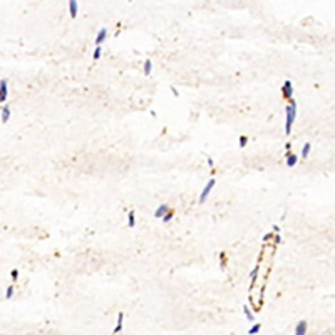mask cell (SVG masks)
Returning <instances> with one entry per match:
<instances>
[{
  "instance_id": "cell-1",
  "label": "cell",
  "mask_w": 335,
  "mask_h": 335,
  "mask_svg": "<svg viewBox=\"0 0 335 335\" xmlns=\"http://www.w3.org/2000/svg\"><path fill=\"white\" fill-rule=\"evenodd\" d=\"M290 104H287V107H285V112H287V121H285V134H290L292 132V126H293V121H295L297 117V101L295 99H290Z\"/></svg>"
},
{
  "instance_id": "cell-2",
  "label": "cell",
  "mask_w": 335,
  "mask_h": 335,
  "mask_svg": "<svg viewBox=\"0 0 335 335\" xmlns=\"http://www.w3.org/2000/svg\"><path fill=\"white\" fill-rule=\"evenodd\" d=\"M214 184H216V179H209L208 184L203 188V191H201V194H200V203L201 205H203L205 201H206V198L209 196V193H211V189L214 188Z\"/></svg>"
},
{
  "instance_id": "cell-3",
  "label": "cell",
  "mask_w": 335,
  "mask_h": 335,
  "mask_svg": "<svg viewBox=\"0 0 335 335\" xmlns=\"http://www.w3.org/2000/svg\"><path fill=\"white\" fill-rule=\"evenodd\" d=\"M7 96H9V84H7L5 79L0 81V102H5L7 101Z\"/></svg>"
},
{
  "instance_id": "cell-4",
  "label": "cell",
  "mask_w": 335,
  "mask_h": 335,
  "mask_svg": "<svg viewBox=\"0 0 335 335\" xmlns=\"http://www.w3.org/2000/svg\"><path fill=\"white\" fill-rule=\"evenodd\" d=\"M307 328H308V322L307 320H300L295 327V333L293 335H305L307 333Z\"/></svg>"
},
{
  "instance_id": "cell-5",
  "label": "cell",
  "mask_w": 335,
  "mask_h": 335,
  "mask_svg": "<svg viewBox=\"0 0 335 335\" xmlns=\"http://www.w3.org/2000/svg\"><path fill=\"white\" fill-rule=\"evenodd\" d=\"M106 37H107V29H101L97 37H96V47H101L102 42L106 40Z\"/></svg>"
},
{
  "instance_id": "cell-6",
  "label": "cell",
  "mask_w": 335,
  "mask_h": 335,
  "mask_svg": "<svg viewBox=\"0 0 335 335\" xmlns=\"http://www.w3.org/2000/svg\"><path fill=\"white\" fill-rule=\"evenodd\" d=\"M77 10H79V3H77L76 0H71V2H69V14H71L72 19L77 17Z\"/></svg>"
},
{
  "instance_id": "cell-7",
  "label": "cell",
  "mask_w": 335,
  "mask_h": 335,
  "mask_svg": "<svg viewBox=\"0 0 335 335\" xmlns=\"http://www.w3.org/2000/svg\"><path fill=\"white\" fill-rule=\"evenodd\" d=\"M292 94H293L292 82L290 81H285V84H283V96L287 97V99H292Z\"/></svg>"
},
{
  "instance_id": "cell-8",
  "label": "cell",
  "mask_w": 335,
  "mask_h": 335,
  "mask_svg": "<svg viewBox=\"0 0 335 335\" xmlns=\"http://www.w3.org/2000/svg\"><path fill=\"white\" fill-rule=\"evenodd\" d=\"M168 211H169V206H168V205H159L158 209L154 211V216H156V218H163Z\"/></svg>"
},
{
  "instance_id": "cell-9",
  "label": "cell",
  "mask_w": 335,
  "mask_h": 335,
  "mask_svg": "<svg viewBox=\"0 0 335 335\" xmlns=\"http://www.w3.org/2000/svg\"><path fill=\"white\" fill-rule=\"evenodd\" d=\"M297 163H298V156H297V154H290V152H288V154H287V166L288 168H293V166H297Z\"/></svg>"
},
{
  "instance_id": "cell-10",
  "label": "cell",
  "mask_w": 335,
  "mask_h": 335,
  "mask_svg": "<svg viewBox=\"0 0 335 335\" xmlns=\"http://www.w3.org/2000/svg\"><path fill=\"white\" fill-rule=\"evenodd\" d=\"M122 324H124V313L121 312L117 315V324H116V328H114V333H119L122 330Z\"/></svg>"
},
{
  "instance_id": "cell-11",
  "label": "cell",
  "mask_w": 335,
  "mask_h": 335,
  "mask_svg": "<svg viewBox=\"0 0 335 335\" xmlns=\"http://www.w3.org/2000/svg\"><path fill=\"white\" fill-rule=\"evenodd\" d=\"M127 225H129V228H134V226H136V214H134V209H131V211L127 213Z\"/></svg>"
},
{
  "instance_id": "cell-12",
  "label": "cell",
  "mask_w": 335,
  "mask_h": 335,
  "mask_svg": "<svg viewBox=\"0 0 335 335\" xmlns=\"http://www.w3.org/2000/svg\"><path fill=\"white\" fill-rule=\"evenodd\" d=\"M258 273H260V267H255L253 270H251V273H250V276H251V283H250V287H251V288L255 287V282H256V278H258Z\"/></svg>"
},
{
  "instance_id": "cell-13",
  "label": "cell",
  "mask_w": 335,
  "mask_h": 335,
  "mask_svg": "<svg viewBox=\"0 0 335 335\" xmlns=\"http://www.w3.org/2000/svg\"><path fill=\"white\" fill-rule=\"evenodd\" d=\"M151 71H152V60H144V67H143V72H144V76H149L151 74Z\"/></svg>"
},
{
  "instance_id": "cell-14",
  "label": "cell",
  "mask_w": 335,
  "mask_h": 335,
  "mask_svg": "<svg viewBox=\"0 0 335 335\" xmlns=\"http://www.w3.org/2000/svg\"><path fill=\"white\" fill-rule=\"evenodd\" d=\"M9 119H10V107L3 106V109H2V122H7Z\"/></svg>"
},
{
  "instance_id": "cell-15",
  "label": "cell",
  "mask_w": 335,
  "mask_h": 335,
  "mask_svg": "<svg viewBox=\"0 0 335 335\" xmlns=\"http://www.w3.org/2000/svg\"><path fill=\"white\" fill-rule=\"evenodd\" d=\"M243 312H245V317H246L250 322H253V320H255V315L251 313V310L248 308V305H243Z\"/></svg>"
},
{
  "instance_id": "cell-16",
  "label": "cell",
  "mask_w": 335,
  "mask_h": 335,
  "mask_svg": "<svg viewBox=\"0 0 335 335\" xmlns=\"http://www.w3.org/2000/svg\"><path fill=\"white\" fill-rule=\"evenodd\" d=\"M310 151H312V144H310V143H307V144L303 146V149H302V158H308Z\"/></svg>"
},
{
  "instance_id": "cell-17",
  "label": "cell",
  "mask_w": 335,
  "mask_h": 335,
  "mask_svg": "<svg viewBox=\"0 0 335 335\" xmlns=\"http://www.w3.org/2000/svg\"><path fill=\"white\" fill-rule=\"evenodd\" d=\"M260 330H262V325H260V324H255L250 330H248V333H250V335H256V333L260 332Z\"/></svg>"
},
{
  "instance_id": "cell-18",
  "label": "cell",
  "mask_w": 335,
  "mask_h": 335,
  "mask_svg": "<svg viewBox=\"0 0 335 335\" xmlns=\"http://www.w3.org/2000/svg\"><path fill=\"white\" fill-rule=\"evenodd\" d=\"M14 290H15V287H14V285L7 287V292H5V298H7V300H10L12 297H14Z\"/></svg>"
},
{
  "instance_id": "cell-19",
  "label": "cell",
  "mask_w": 335,
  "mask_h": 335,
  "mask_svg": "<svg viewBox=\"0 0 335 335\" xmlns=\"http://www.w3.org/2000/svg\"><path fill=\"white\" fill-rule=\"evenodd\" d=\"M101 54H102V47H96V49H94V52H92V59L97 60L99 57H101Z\"/></svg>"
},
{
  "instance_id": "cell-20",
  "label": "cell",
  "mask_w": 335,
  "mask_h": 335,
  "mask_svg": "<svg viewBox=\"0 0 335 335\" xmlns=\"http://www.w3.org/2000/svg\"><path fill=\"white\" fill-rule=\"evenodd\" d=\"M173 216H174V211H173V209H169V211H168V213L163 216V221H164V223L171 221V218H173Z\"/></svg>"
},
{
  "instance_id": "cell-21",
  "label": "cell",
  "mask_w": 335,
  "mask_h": 335,
  "mask_svg": "<svg viewBox=\"0 0 335 335\" xmlns=\"http://www.w3.org/2000/svg\"><path fill=\"white\" fill-rule=\"evenodd\" d=\"M248 143V138L246 136H240V148H245Z\"/></svg>"
},
{
  "instance_id": "cell-22",
  "label": "cell",
  "mask_w": 335,
  "mask_h": 335,
  "mask_svg": "<svg viewBox=\"0 0 335 335\" xmlns=\"http://www.w3.org/2000/svg\"><path fill=\"white\" fill-rule=\"evenodd\" d=\"M10 276H12L14 282H17V278H19V270H17V268H14V270L10 271Z\"/></svg>"
},
{
  "instance_id": "cell-23",
  "label": "cell",
  "mask_w": 335,
  "mask_h": 335,
  "mask_svg": "<svg viewBox=\"0 0 335 335\" xmlns=\"http://www.w3.org/2000/svg\"><path fill=\"white\" fill-rule=\"evenodd\" d=\"M171 92H173V94H174V96H176V97H178V96H179V92H178V89H176V87H171Z\"/></svg>"
},
{
  "instance_id": "cell-24",
  "label": "cell",
  "mask_w": 335,
  "mask_h": 335,
  "mask_svg": "<svg viewBox=\"0 0 335 335\" xmlns=\"http://www.w3.org/2000/svg\"><path fill=\"white\" fill-rule=\"evenodd\" d=\"M280 241H282V236H280V235H276V236H275V243H280Z\"/></svg>"
}]
</instances>
